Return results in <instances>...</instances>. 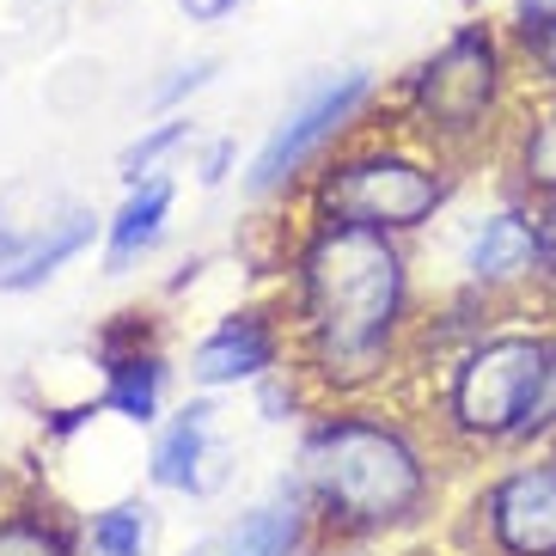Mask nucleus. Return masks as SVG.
<instances>
[{
    "label": "nucleus",
    "mask_w": 556,
    "mask_h": 556,
    "mask_svg": "<svg viewBox=\"0 0 556 556\" xmlns=\"http://www.w3.org/2000/svg\"><path fill=\"white\" fill-rule=\"evenodd\" d=\"M507 80H514V43L507 31L465 18L434 43V55L416 62V74L404 80V116L416 141L428 153L453 160H477L502 135L507 111Z\"/></svg>",
    "instance_id": "obj_3"
},
{
    "label": "nucleus",
    "mask_w": 556,
    "mask_h": 556,
    "mask_svg": "<svg viewBox=\"0 0 556 556\" xmlns=\"http://www.w3.org/2000/svg\"><path fill=\"white\" fill-rule=\"evenodd\" d=\"M300 374L330 397H361L404 361L409 257L397 232L312 220L294 245Z\"/></svg>",
    "instance_id": "obj_1"
},
{
    "label": "nucleus",
    "mask_w": 556,
    "mask_h": 556,
    "mask_svg": "<svg viewBox=\"0 0 556 556\" xmlns=\"http://www.w3.org/2000/svg\"><path fill=\"white\" fill-rule=\"evenodd\" d=\"M551 446H556V441H551Z\"/></svg>",
    "instance_id": "obj_28"
},
{
    "label": "nucleus",
    "mask_w": 556,
    "mask_h": 556,
    "mask_svg": "<svg viewBox=\"0 0 556 556\" xmlns=\"http://www.w3.org/2000/svg\"><path fill=\"white\" fill-rule=\"evenodd\" d=\"M539 208V245H544V288L556 294V197L551 202H532Z\"/></svg>",
    "instance_id": "obj_22"
},
{
    "label": "nucleus",
    "mask_w": 556,
    "mask_h": 556,
    "mask_svg": "<svg viewBox=\"0 0 556 556\" xmlns=\"http://www.w3.org/2000/svg\"><path fill=\"white\" fill-rule=\"evenodd\" d=\"M312 539H318V514H312L300 477L288 471L276 490L263 495V502H251L239 520L190 539L178 556H306Z\"/></svg>",
    "instance_id": "obj_9"
},
{
    "label": "nucleus",
    "mask_w": 556,
    "mask_h": 556,
    "mask_svg": "<svg viewBox=\"0 0 556 556\" xmlns=\"http://www.w3.org/2000/svg\"><path fill=\"white\" fill-rule=\"evenodd\" d=\"M172 202H178V184L165 178V172L129 184L123 208L104 220V269H111V276H129L141 257H153V251H160L165 220H172Z\"/></svg>",
    "instance_id": "obj_13"
},
{
    "label": "nucleus",
    "mask_w": 556,
    "mask_h": 556,
    "mask_svg": "<svg viewBox=\"0 0 556 556\" xmlns=\"http://www.w3.org/2000/svg\"><path fill=\"white\" fill-rule=\"evenodd\" d=\"M507 172L520 202H551L556 197V92L532 99L520 123L507 129Z\"/></svg>",
    "instance_id": "obj_15"
},
{
    "label": "nucleus",
    "mask_w": 556,
    "mask_h": 556,
    "mask_svg": "<svg viewBox=\"0 0 556 556\" xmlns=\"http://www.w3.org/2000/svg\"><path fill=\"white\" fill-rule=\"evenodd\" d=\"M92 232H99V214L92 208H62L55 220L25 232V245L0 263V294H31V288H43L67 257H80L92 245Z\"/></svg>",
    "instance_id": "obj_14"
},
{
    "label": "nucleus",
    "mask_w": 556,
    "mask_h": 556,
    "mask_svg": "<svg viewBox=\"0 0 556 556\" xmlns=\"http://www.w3.org/2000/svg\"><path fill=\"white\" fill-rule=\"evenodd\" d=\"M514 62L526 67V80L539 92H556V25H532V31H507Z\"/></svg>",
    "instance_id": "obj_20"
},
{
    "label": "nucleus",
    "mask_w": 556,
    "mask_h": 556,
    "mask_svg": "<svg viewBox=\"0 0 556 556\" xmlns=\"http://www.w3.org/2000/svg\"><path fill=\"white\" fill-rule=\"evenodd\" d=\"M551 330L502 325L446 355L441 379V434L465 453H514V434L526 422V404L539 392Z\"/></svg>",
    "instance_id": "obj_4"
},
{
    "label": "nucleus",
    "mask_w": 556,
    "mask_h": 556,
    "mask_svg": "<svg viewBox=\"0 0 556 556\" xmlns=\"http://www.w3.org/2000/svg\"><path fill=\"white\" fill-rule=\"evenodd\" d=\"M214 55H197V62H184V67H172V80L160 86V92H153V104H160V111H172V104L184 99V92H202V86L214 80Z\"/></svg>",
    "instance_id": "obj_21"
},
{
    "label": "nucleus",
    "mask_w": 556,
    "mask_h": 556,
    "mask_svg": "<svg viewBox=\"0 0 556 556\" xmlns=\"http://www.w3.org/2000/svg\"><path fill=\"white\" fill-rule=\"evenodd\" d=\"M453 202V165L416 148H361L312 178V220H349L374 232H422Z\"/></svg>",
    "instance_id": "obj_5"
},
{
    "label": "nucleus",
    "mask_w": 556,
    "mask_h": 556,
    "mask_svg": "<svg viewBox=\"0 0 556 556\" xmlns=\"http://www.w3.org/2000/svg\"><path fill=\"white\" fill-rule=\"evenodd\" d=\"M325 556H374V551H361V544H337V551H325Z\"/></svg>",
    "instance_id": "obj_27"
},
{
    "label": "nucleus",
    "mask_w": 556,
    "mask_h": 556,
    "mask_svg": "<svg viewBox=\"0 0 556 556\" xmlns=\"http://www.w3.org/2000/svg\"><path fill=\"white\" fill-rule=\"evenodd\" d=\"M184 141H197V123H190V116H165V123H153L148 135H135L129 148L116 153V178H123V184L153 178L160 160H165V153H178Z\"/></svg>",
    "instance_id": "obj_18"
},
{
    "label": "nucleus",
    "mask_w": 556,
    "mask_h": 556,
    "mask_svg": "<svg viewBox=\"0 0 556 556\" xmlns=\"http://www.w3.org/2000/svg\"><path fill=\"white\" fill-rule=\"evenodd\" d=\"M18 245H25V232H13V227H7V214H0V263L13 257Z\"/></svg>",
    "instance_id": "obj_26"
},
{
    "label": "nucleus",
    "mask_w": 556,
    "mask_h": 556,
    "mask_svg": "<svg viewBox=\"0 0 556 556\" xmlns=\"http://www.w3.org/2000/svg\"><path fill=\"white\" fill-rule=\"evenodd\" d=\"M172 7H178L190 25H220V18H232L245 0H172Z\"/></svg>",
    "instance_id": "obj_23"
},
{
    "label": "nucleus",
    "mask_w": 556,
    "mask_h": 556,
    "mask_svg": "<svg viewBox=\"0 0 556 556\" xmlns=\"http://www.w3.org/2000/svg\"><path fill=\"white\" fill-rule=\"evenodd\" d=\"M92 556H153V507L148 502H116L86 520Z\"/></svg>",
    "instance_id": "obj_17"
},
{
    "label": "nucleus",
    "mask_w": 556,
    "mask_h": 556,
    "mask_svg": "<svg viewBox=\"0 0 556 556\" xmlns=\"http://www.w3.org/2000/svg\"><path fill=\"white\" fill-rule=\"evenodd\" d=\"M281 349H288V330L269 306H245V312H227L220 325L190 349V386L202 392H227V386H257L263 374L281 367Z\"/></svg>",
    "instance_id": "obj_12"
},
{
    "label": "nucleus",
    "mask_w": 556,
    "mask_h": 556,
    "mask_svg": "<svg viewBox=\"0 0 556 556\" xmlns=\"http://www.w3.org/2000/svg\"><path fill=\"white\" fill-rule=\"evenodd\" d=\"M227 165H232V141H214V148L202 153V165H197V178H202V184H208V190H214V184L227 178Z\"/></svg>",
    "instance_id": "obj_25"
},
{
    "label": "nucleus",
    "mask_w": 556,
    "mask_h": 556,
    "mask_svg": "<svg viewBox=\"0 0 556 556\" xmlns=\"http://www.w3.org/2000/svg\"><path fill=\"white\" fill-rule=\"evenodd\" d=\"M148 477H153V490H178V495H214L227 483L232 446L220 441V404H214V397H190V404L153 434Z\"/></svg>",
    "instance_id": "obj_10"
},
{
    "label": "nucleus",
    "mask_w": 556,
    "mask_h": 556,
    "mask_svg": "<svg viewBox=\"0 0 556 556\" xmlns=\"http://www.w3.org/2000/svg\"><path fill=\"white\" fill-rule=\"evenodd\" d=\"M374 92H379V80L367 74V67H343V74L306 86V92L288 104V116L269 129V141L257 148V160L245 165V190L257 202L294 190L300 172H306V165L337 141V135L355 129V116L374 104Z\"/></svg>",
    "instance_id": "obj_6"
},
{
    "label": "nucleus",
    "mask_w": 556,
    "mask_h": 556,
    "mask_svg": "<svg viewBox=\"0 0 556 556\" xmlns=\"http://www.w3.org/2000/svg\"><path fill=\"white\" fill-rule=\"evenodd\" d=\"M465 281L477 294H526V288H544V245H539V208L532 202H502L471 227L465 239V257H458Z\"/></svg>",
    "instance_id": "obj_8"
},
{
    "label": "nucleus",
    "mask_w": 556,
    "mask_h": 556,
    "mask_svg": "<svg viewBox=\"0 0 556 556\" xmlns=\"http://www.w3.org/2000/svg\"><path fill=\"white\" fill-rule=\"evenodd\" d=\"M0 556H80V539L55 507L13 502L0 514Z\"/></svg>",
    "instance_id": "obj_16"
},
{
    "label": "nucleus",
    "mask_w": 556,
    "mask_h": 556,
    "mask_svg": "<svg viewBox=\"0 0 556 556\" xmlns=\"http://www.w3.org/2000/svg\"><path fill=\"white\" fill-rule=\"evenodd\" d=\"M556 441V330H551V349H544V374H539V392L526 404V422L514 434V453L526 446H551Z\"/></svg>",
    "instance_id": "obj_19"
},
{
    "label": "nucleus",
    "mask_w": 556,
    "mask_h": 556,
    "mask_svg": "<svg viewBox=\"0 0 556 556\" xmlns=\"http://www.w3.org/2000/svg\"><path fill=\"white\" fill-rule=\"evenodd\" d=\"M99 361H104V409L135 428L160 422L172 367H165L160 343H153L148 312H116V325L99 337Z\"/></svg>",
    "instance_id": "obj_11"
},
{
    "label": "nucleus",
    "mask_w": 556,
    "mask_h": 556,
    "mask_svg": "<svg viewBox=\"0 0 556 556\" xmlns=\"http://www.w3.org/2000/svg\"><path fill=\"white\" fill-rule=\"evenodd\" d=\"M483 556H556V446L495 471L471 502Z\"/></svg>",
    "instance_id": "obj_7"
},
{
    "label": "nucleus",
    "mask_w": 556,
    "mask_h": 556,
    "mask_svg": "<svg viewBox=\"0 0 556 556\" xmlns=\"http://www.w3.org/2000/svg\"><path fill=\"white\" fill-rule=\"evenodd\" d=\"M514 25L507 31H532V25H556V0H514Z\"/></svg>",
    "instance_id": "obj_24"
},
{
    "label": "nucleus",
    "mask_w": 556,
    "mask_h": 556,
    "mask_svg": "<svg viewBox=\"0 0 556 556\" xmlns=\"http://www.w3.org/2000/svg\"><path fill=\"white\" fill-rule=\"evenodd\" d=\"M294 477L306 490L318 532L337 544H374L409 532L434 514L441 477L416 428L379 409H330L300 434Z\"/></svg>",
    "instance_id": "obj_2"
}]
</instances>
